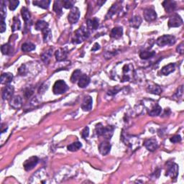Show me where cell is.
Wrapping results in <instances>:
<instances>
[{
    "label": "cell",
    "instance_id": "cell-1",
    "mask_svg": "<svg viewBox=\"0 0 184 184\" xmlns=\"http://www.w3.org/2000/svg\"><path fill=\"white\" fill-rule=\"evenodd\" d=\"M89 32L87 28L84 27H80L76 31L74 32L73 38L72 39V41L74 44H79L89 38Z\"/></svg>",
    "mask_w": 184,
    "mask_h": 184
},
{
    "label": "cell",
    "instance_id": "cell-2",
    "mask_svg": "<svg viewBox=\"0 0 184 184\" xmlns=\"http://www.w3.org/2000/svg\"><path fill=\"white\" fill-rule=\"evenodd\" d=\"M115 128L112 126L104 127L99 123L96 126V132L98 136H104L106 139H110L113 135Z\"/></svg>",
    "mask_w": 184,
    "mask_h": 184
},
{
    "label": "cell",
    "instance_id": "cell-3",
    "mask_svg": "<svg viewBox=\"0 0 184 184\" xmlns=\"http://www.w3.org/2000/svg\"><path fill=\"white\" fill-rule=\"evenodd\" d=\"M176 43V38L170 35H164L159 37L156 40V44L160 47L165 45H172Z\"/></svg>",
    "mask_w": 184,
    "mask_h": 184
},
{
    "label": "cell",
    "instance_id": "cell-4",
    "mask_svg": "<svg viewBox=\"0 0 184 184\" xmlns=\"http://www.w3.org/2000/svg\"><path fill=\"white\" fill-rule=\"evenodd\" d=\"M122 76L120 82H129L132 78L133 73H134V69L133 65L131 64H125L122 67Z\"/></svg>",
    "mask_w": 184,
    "mask_h": 184
},
{
    "label": "cell",
    "instance_id": "cell-5",
    "mask_svg": "<svg viewBox=\"0 0 184 184\" xmlns=\"http://www.w3.org/2000/svg\"><path fill=\"white\" fill-rule=\"evenodd\" d=\"M68 87L66 83L63 80H58L55 82L52 86V92L54 94L58 95V94H63L68 90Z\"/></svg>",
    "mask_w": 184,
    "mask_h": 184
},
{
    "label": "cell",
    "instance_id": "cell-6",
    "mask_svg": "<svg viewBox=\"0 0 184 184\" xmlns=\"http://www.w3.org/2000/svg\"><path fill=\"white\" fill-rule=\"evenodd\" d=\"M39 158L36 156H32L30 157L29 159L26 160L25 163H23V167L25 168L26 171H30L33 169V168L36 167L37 164L38 163Z\"/></svg>",
    "mask_w": 184,
    "mask_h": 184
},
{
    "label": "cell",
    "instance_id": "cell-7",
    "mask_svg": "<svg viewBox=\"0 0 184 184\" xmlns=\"http://www.w3.org/2000/svg\"><path fill=\"white\" fill-rule=\"evenodd\" d=\"M80 17V11L78 8L73 6L71 9V12L69 14L68 16V20L71 24H75L78 22Z\"/></svg>",
    "mask_w": 184,
    "mask_h": 184
},
{
    "label": "cell",
    "instance_id": "cell-8",
    "mask_svg": "<svg viewBox=\"0 0 184 184\" xmlns=\"http://www.w3.org/2000/svg\"><path fill=\"white\" fill-rule=\"evenodd\" d=\"M183 25V19L178 15L175 14L170 17L168 25L169 27H178Z\"/></svg>",
    "mask_w": 184,
    "mask_h": 184
},
{
    "label": "cell",
    "instance_id": "cell-9",
    "mask_svg": "<svg viewBox=\"0 0 184 184\" xmlns=\"http://www.w3.org/2000/svg\"><path fill=\"white\" fill-rule=\"evenodd\" d=\"M166 176L170 178H176L178 174V166L176 163H170L168 167Z\"/></svg>",
    "mask_w": 184,
    "mask_h": 184
},
{
    "label": "cell",
    "instance_id": "cell-10",
    "mask_svg": "<svg viewBox=\"0 0 184 184\" xmlns=\"http://www.w3.org/2000/svg\"><path fill=\"white\" fill-rule=\"evenodd\" d=\"M143 15L144 17V19L148 22H153L157 18V14L155 11L153 9L151 8H147L144 10Z\"/></svg>",
    "mask_w": 184,
    "mask_h": 184
},
{
    "label": "cell",
    "instance_id": "cell-11",
    "mask_svg": "<svg viewBox=\"0 0 184 184\" xmlns=\"http://www.w3.org/2000/svg\"><path fill=\"white\" fill-rule=\"evenodd\" d=\"M14 93V87L11 85H8L4 87L3 90H2V97L3 100H7L12 97V94Z\"/></svg>",
    "mask_w": 184,
    "mask_h": 184
},
{
    "label": "cell",
    "instance_id": "cell-12",
    "mask_svg": "<svg viewBox=\"0 0 184 184\" xmlns=\"http://www.w3.org/2000/svg\"><path fill=\"white\" fill-rule=\"evenodd\" d=\"M111 144L108 141H104L98 146V150L99 153L103 155H106L110 152Z\"/></svg>",
    "mask_w": 184,
    "mask_h": 184
},
{
    "label": "cell",
    "instance_id": "cell-13",
    "mask_svg": "<svg viewBox=\"0 0 184 184\" xmlns=\"http://www.w3.org/2000/svg\"><path fill=\"white\" fill-rule=\"evenodd\" d=\"M92 103H93V101H92V98L90 96H85L82 104V108L83 110L85 111H91L92 109Z\"/></svg>",
    "mask_w": 184,
    "mask_h": 184
},
{
    "label": "cell",
    "instance_id": "cell-14",
    "mask_svg": "<svg viewBox=\"0 0 184 184\" xmlns=\"http://www.w3.org/2000/svg\"><path fill=\"white\" fill-rule=\"evenodd\" d=\"M144 145L147 148V150L150 151V152L155 151L157 148V147H158L157 141L154 139H150L146 140V141L144 142Z\"/></svg>",
    "mask_w": 184,
    "mask_h": 184
},
{
    "label": "cell",
    "instance_id": "cell-15",
    "mask_svg": "<svg viewBox=\"0 0 184 184\" xmlns=\"http://www.w3.org/2000/svg\"><path fill=\"white\" fill-rule=\"evenodd\" d=\"M21 15L22 17L24 19L25 23V25H30L31 24V15H30V13L29 10H27V8H26L24 6V7L22 8L21 10Z\"/></svg>",
    "mask_w": 184,
    "mask_h": 184
},
{
    "label": "cell",
    "instance_id": "cell-16",
    "mask_svg": "<svg viewBox=\"0 0 184 184\" xmlns=\"http://www.w3.org/2000/svg\"><path fill=\"white\" fill-rule=\"evenodd\" d=\"M10 106L14 109H19L22 107L23 104V99L19 96H15L14 97L11 98Z\"/></svg>",
    "mask_w": 184,
    "mask_h": 184
},
{
    "label": "cell",
    "instance_id": "cell-17",
    "mask_svg": "<svg viewBox=\"0 0 184 184\" xmlns=\"http://www.w3.org/2000/svg\"><path fill=\"white\" fill-rule=\"evenodd\" d=\"M162 4H163L165 12L168 13L174 12L176 7V3L174 1H164Z\"/></svg>",
    "mask_w": 184,
    "mask_h": 184
},
{
    "label": "cell",
    "instance_id": "cell-18",
    "mask_svg": "<svg viewBox=\"0 0 184 184\" xmlns=\"http://www.w3.org/2000/svg\"><path fill=\"white\" fill-rule=\"evenodd\" d=\"M90 83V78L86 74H82L78 82V85L80 88H85Z\"/></svg>",
    "mask_w": 184,
    "mask_h": 184
},
{
    "label": "cell",
    "instance_id": "cell-19",
    "mask_svg": "<svg viewBox=\"0 0 184 184\" xmlns=\"http://www.w3.org/2000/svg\"><path fill=\"white\" fill-rule=\"evenodd\" d=\"M162 108L159 106L157 103H154L153 106L151 107L150 109H149L148 114L150 116L155 117V116H158L161 113Z\"/></svg>",
    "mask_w": 184,
    "mask_h": 184
},
{
    "label": "cell",
    "instance_id": "cell-20",
    "mask_svg": "<svg viewBox=\"0 0 184 184\" xmlns=\"http://www.w3.org/2000/svg\"><path fill=\"white\" fill-rule=\"evenodd\" d=\"M122 35H123V29H122V27H116L111 30L110 37L115 39H119L122 36Z\"/></svg>",
    "mask_w": 184,
    "mask_h": 184
},
{
    "label": "cell",
    "instance_id": "cell-21",
    "mask_svg": "<svg viewBox=\"0 0 184 184\" xmlns=\"http://www.w3.org/2000/svg\"><path fill=\"white\" fill-rule=\"evenodd\" d=\"M55 56H56L57 61H63L66 59L67 56H68V52L66 50L61 48V49H58L56 50V52H55Z\"/></svg>",
    "mask_w": 184,
    "mask_h": 184
},
{
    "label": "cell",
    "instance_id": "cell-22",
    "mask_svg": "<svg viewBox=\"0 0 184 184\" xmlns=\"http://www.w3.org/2000/svg\"><path fill=\"white\" fill-rule=\"evenodd\" d=\"M175 69H176V65H175L174 63H170V64L162 68L161 73L164 76H168V74L174 72L175 71Z\"/></svg>",
    "mask_w": 184,
    "mask_h": 184
},
{
    "label": "cell",
    "instance_id": "cell-23",
    "mask_svg": "<svg viewBox=\"0 0 184 184\" xmlns=\"http://www.w3.org/2000/svg\"><path fill=\"white\" fill-rule=\"evenodd\" d=\"M147 90L149 92V93L156 94V95H158L161 93H162V89L158 85L156 84H150L148 86V89Z\"/></svg>",
    "mask_w": 184,
    "mask_h": 184
},
{
    "label": "cell",
    "instance_id": "cell-24",
    "mask_svg": "<svg viewBox=\"0 0 184 184\" xmlns=\"http://www.w3.org/2000/svg\"><path fill=\"white\" fill-rule=\"evenodd\" d=\"M142 23V19L140 16H135L132 17L130 20V25L131 27L137 29Z\"/></svg>",
    "mask_w": 184,
    "mask_h": 184
},
{
    "label": "cell",
    "instance_id": "cell-25",
    "mask_svg": "<svg viewBox=\"0 0 184 184\" xmlns=\"http://www.w3.org/2000/svg\"><path fill=\"white\" fill-rule=\"evenodd\" d=\"M13 75L11 73H4L1 76V83L2 84H7L12 82Z\"/></svg>",
    "mask_w": 184,
    "mask_h": 184
},
{
    "label": "cell",
    "instance_id": "cell-26",
    "mask_svg": "<svg viewBox=\"0 0 184 184\" xmlns=\"http://www.w3.org/2000/svg\"><path fill=\"white\" fill-rule=\"evenodd\" d=\"M86 24H87V27H88V29L95 30L97 29L98 27V19L97 18L88 19Z\"/></svg>",
    "mask_w": 184,
    "mask_h": 184
},
{
    "label": "cell",
    "instance_id": "cell-27",
    "mask_svg": "<svg viewBox=\"0 0 184 184\" xmlns=\"http://www.w3.org/2000/svg\"><path fill=\"white\" fill-rule=\"evenodd\" d=\"M32 4L43 9H48L50 4V1H48V0H40V1L38 0V1L32 2Z\"/></svg>",
    "mask_w": 184,
    "mask_h": 184
},
{
    "label": "cell",
    "instance_id": "cell-28",
    "mask_svg": "<svg viewBox=\"0 0 184 184\" xmlns=\"http://www.w3.org/2000/svg\"><path fill=\"white\" fill-rule=\"evenodd\" d=\"M52 48H50V49L47 50L46 51L41 54V58H42L43 62L45 63H48V62H49L50 60V58H51L52 56Z\"/></svg>",
    "mask_w": 184,
    "mask_h": 184
},
{
    "label": "cell",
    "instance_id": "cell-29",
    "mask_svg": "<svg viewBox=\"0 0 184 184\" xmlns=\"http://www.w3.org/2000/svg\"><path fill=\"white\" fill-rule=\"evenodd\" d=\"M155 51H151V50H142V51L140 52V57L141 59L146 60V59L152 58L153 56H155Z\"/></svg>",
    "mask_w": 184,
    "mask_h": 184
},
{
    "label": "cell",
    "instance_id": "cell-30",
    "mask_svg": "<svg viewBox=\"0 0 184 184\" xmlns=\"http://www.w3.org/2000/svg\"><path fill=\"white\" fill-rule=\"evenodd\" d=\"M36 49V45L32 43H25L22 45V50L23 52H30Z\"/></svg>",
    "mask_w": 184,
    "mask_h": 184
},
{
    "label": "cell",
    "instance_id": "cell-31",
    "mask_svg": "<svg viewBox=\"0 0 184 184\" xmlns=\"http://www.w3.org/2000/svg\"><path fill=\"white\" fill-rule=\"evenodd\" d=\"M47 28H48V24L44 20H38L36 23V29L37 30H40L43 32Z\"/></svg>",
    "mask_w": 184,
    "mask_h": 184
},
{
    "label": "cell",
    "instance_id": "cell-32",
    "mask_svg": "<svg viewBox=\"0 0 184 184\" xmlns=\"http://www.w3.org/2000/svg\"><path fill=\"white\" fill-rule=\"evenodd\" d=\"M62 7L63 4L62 2L55 1L53 4V11L58 15H61L62 14Z\"/></svg>",
    "mask_w": 184,
    "mask_h": 184
},
{
    "label": "cell",
    "instance_id": "cell-33",
    "mask_svg": "<svg viewBox=\"0 0 184 184\" xmlns=\"http://www.w3.org/2000/svg\"><path fill=\"white\" fill-rule=\"evenodd\" d=\"M82 147V144L80 142H73V143L68 145L67 148L69 151H71V152H75V151H77L79 150V149Z\"/></svg>",
    "mask_w": 184,
    "mask_h": 184
},
{
    "label": "cell",
    "instance_id": "cell-34",
    "mask_svg": "<svg viewBox=\"0 0 184 184\" xmlns=\"http://www.w3.org/2000/svg\"><path fill=\"white\" fill-rule=\"evenodd\" d=\"M21 27V23L19 21L18 17H14L13 18V22H12V32L16 31V30H18L20 29Z\"/></svg>",
    "mask_w": 184,
    "mask_h": 184
},
{
    "label": "cell",
    "instance_id": "cell-35",
    "mask_svg": "<svg viewBox=\"0 0 184 184\" xmlns=\"http://www.w3.org/2000/svg\"><path fill=\"white\" fill-rule=\"evenodd\" d=\"M82 75V71H81L80 70H76V71H73V73H72L71 77V82L72 83H76L77 81H78Z\"/></svg>",
    "mask_w": 184,
    "mask_h": 184
},
{
    "label": "cell",
    "instance_id": "cell-36",
    "mask_svg": "<svg viewBox=\"0 0 184 184\" xmlns=\"http://www.w3.org/2000/svg\"><path fill=\"white\" fill-rule=\"evenodd\" d=\"M43 40H44V42H48L51 40L52 38V33L51 31L49 28H47L45 30H43Z\"/></svg>",
    "mask_w": 184,
    "mask_h": 184
},
{
    "label": "cell",
    "instance_id": "cell-37",
    "mask_svg": "<svg viewBox=\"0 0 184 184\" xmlns=\"http://www.w3.org/2000/svg\"><path fill=\"white\" fill-rule=\"evenodd\" d=\"M2 52L4 55H9L10 54L12 51V46H11L9 43H6V44H4L2 46L1 48Z\"/></svg>",
    "mask_w": 184,
    "mask_h": 184
},
{
    "label": "cell",
    "instance_id": "cell-38",
    "mask_svg": "<svg viewBox=\"0 0 184 184\" xmlns=\"http://www.w3.org/2000/svg\"><path fill=\"white\" fill-rule=\"evenodd\" d=\"M117 10H118L117 4H114V5L110 8V10H109V12H108V13H107V16H106V18L107 19L110 18V17L111 16H113V15L115 14L116 12H117Z\"/></svg>",
    "mask_w": 184,
    "mask_h": 184
},
{
    "label": "cell",
    "instance_id": "cell-39",
    "mask_svg": "<svg viewBox=\"0 0 184 184\" xmlns=\"http://www.w3.org/2000/svg\"><path fill=\"white\" fill-rule=\"evenodd\" d=\"M19 4V2L17 1V0H11V1L9 2V8H10V10L14 11L18 6Z\"/></svg>",
    "mask_w": 184,
    "mask_h": 184
},
{
    "label": "cell",
    "instance_id": "cell-40",
    "mask_svg": "<svg viewBox=\"0 0 184 184\" xmlns=\"http://www.w3.org/2000/svg\"><path fill=\"white\" fill-rule=\"evenodd\" d=\"M63 6L65 9H72L73 7L74 2L71 1V0H65V1H62Z\"/></svg>",
    "mask_w": 184,
    "mask_h": 184
},
{
    "label": "cell",
    "instance_id": "cell-41",
    "mask_svg": "<svg viewBox=\"0 0 184 184\" xmlns=\"http://www.w3.org/2000/svg\"><path fill=\"white\" fill-rule=\"evenodd\" d=\"M170 140L173 143H178L181 141V137L180 135H175V136L170 137Z\"/></svg>",
    "mask_w": 184,
    "mask_h": 184
},
{
    "label": "cell",
    "instance_id": "cell-42",
    "mask_svg": "<svg viewBox=\"0 0 184 184\" xmlns=\"http://www.w3.org/2000/svg\"><path fill=\"white\" fill-rule=\"evenodd\" d=\"M81 135H82V136L83 138H84V139H86V137H88L89 135V128H88V127H86V128H85L84 130H82Z\"/></svg>",
    "mask_w": 184,
    "mask_h": 184
},
{
    "label": "cell",
    "instance_id": "cell-43",
    "mask_svg": "<svg viewBox=\"0 0 184 184\" xmlns=\"http://www.w3.org/2000/svg\"><path fill=\"white\" fill-rule=\"evenodd\" d=\"M32 94H33V90L30 88H27L25 89V92H24V96H25V98H29Z\"/></svg>",
    "mask_w": 184,
    "mask_h": 184
},
{
    "label": "cell",
    "instance_id": "cell-44",
    "mask_svg": "<svg viewBox=\"0 0 184 184\" xmlns=\"http://www.w3.org/2000/svg\"><path fill=\"white\" fill-rule=\"evenodd\" d=\"M183 86H181L180 88L178 89V90L176 92V94H175V96H176L178 98H180L183 95Z\"/></svg>",
    "mask_w": 184,
    "mask_h": 184
},
{
    "label": "cell",
    "instance_id": "cell-45",
    "mask_svg": "<svg viewBox=\"0 0 184 184\" xmlns=\"http://www.w3.org/2000/svg\"><path fill=\"white\" fill-rule=\"evenodd\" d=\"M177 52H179L180 54H183L184 52V46H183V43H181L180 45H179L176 48Z\"/></svg>",
    "mask_w": 184,
    "mask_h": 184
},
{
    "label": "cell",
    "instance_id": "cell-46",
    "mask_svg": "<svg viewBox=\"0 0 184 184\" xmlns=\"http://www.w3.org/2000/svg\"><path fill=\"white\" fill-rule=\"evenodd\" d=\"M18 72H19V73L20 74L21 76L25 75V74L26 73V68H25V65H21V67L19 68Z\"/></svg>",
    "mask_w": 184,
    "mask_h": 184
},
{
    "label": "cell",
    "instance_id": "cell-47",
    "mask_svg": "<svg viewBox=\"0 0 184 184\" xmlns=\"http://www.w3.org/2000/svg\"><path fill=\"white\" fill-rule=\"evenodd\" d=\"M6 30V23L4 20H1V30H0V32L1 33H3V32Z\"/></svg>",
    "mask_w": 184,
    "mask_h": 184
},
{
    "label": "cell",
    "instance_id": "cell-48",
    "mask_svg": "<svg viewBox=\"0 0 184 184\" xmlns=\"http://www.w3.org/2000/svg\"><path fill=\"white\" fill-rule=\"evenodd\" d=\"M99 48H100L99 45H98V43H95L94 45L93 46V48H92L91 50H92V51H96V50H98V49H99Z\"/></svg>",
    "mask_w": 184,
    "mask_h": 184
}]
</instances>
